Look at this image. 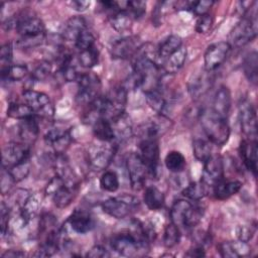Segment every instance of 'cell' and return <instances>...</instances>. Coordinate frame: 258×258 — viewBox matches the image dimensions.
Masks as SVG:
<instances>
[{"label":"cell","mask_w":258,"mask_h":258,"mask_svg":"<svg viewBox=\"0 0 258 258\" xmlns=\"http://www.w3.org/2000/svg\"><path fill=\"white\" fill-rule=\"evenodd\" d=\"M86 28L87 25L85 19L82 16H74L64 23L61 31V38L75 43L80 33Z\"/></svg>","instance_id":"cell-29"},{"label":"cell","mask_w":258,"mask_h":258,"mask_svg":"<svg viewBox=\"0 0 258 258\" xmlns=\"http://www.w3.org/2000/svg\"><path fill=\"white\" fill-rule=\"evenodd\" d=\"M86 256L90 258H106L110 257V253L105 247L101 245H95L87 252Z\"/></svg>","instance_id":"cell-56"},{"label":"cell","mask_w":258,"mask_h":258,"mask_svg":"<svg viewBox=\"0 0 258 258\" xmlns=\"http://www.w3.org/2000/svg\"><path fill=\"white\" fill-rule=\"evenodd\" d=\"M100 187L109 192H114L119 188V178L115 171H105L100 178Z\"/></svg>","instance_id":"cell-44"},{"label":"cell","mask_w":258,"mask_h":258,"mask_svg":"<svg viewBox=\"0 0 258 258\" xmlns=\"http://www.w3.org/2000/svg\"><path fill=\"white\" fill-rule=\"evenodd\" d=\"M250 247L248 246V243L243 241H235L230 242L226 241L219 245V252L222 257L226 258H238L247 256L250 254Z\"/></svg>","instance_id":"cell-28"},{"label":"cell","mask_w":258,"mask_h":258,"mask_svg":"<svg viewBox=\"0 0 258 258\" xmlns=\"http://www.w3.org/2000/svg\"><path fill=\"white\" fill-rule=\"evenodd\" d=\"M191 203L188 202L187 200H177L173 203L170 212H169V217H170V222L176 225L179 229L183 228L184 226V221L187 216V213L191 207Z\"/></svg>","instance_id":"cell-33"},{"label":"cell","mask_w":258,"mask_h":258,"mask_svg":"<svg viewBox=\"0 0 258 258\" xmlns=\"http://www.w3.org/2000/svg\"><path fill=\"white\" fill-rule=\"evenodd\" d=\"M15 183V180L13 178V176L11 175L10 171L2 166V170H1V181H0V185H1V192L2 195H6L10 188L12 187V185Z\"/></svg>","instance_id":"cell-55"},{"label":"cell","mask_w":258,"mask_h":258,"mask_svg":"<svg viewBox=\"0 0 258 258\" xmlns=\"http://www.w3.org/2000/svg\"><path fill=\"white\" fill-rule=\"evenodd\" d=\"M101 207L105 214L120 220L138 211L140 202L134 196L121 195L107 199L102 203Z\"/></svg>","instance_id":"cell-5"},{"label":"cell","mask_w":258,"mask_h":258,"mask_svg":"<svg viewBox=\"0 0 258 258\" xmlns=\"http://www.w3.org/2000/svg\"><path fill=\"white\" fill-rule=\"evenodd\" d=\"M200 121L205 134L211 143L222 146L230 137V127L227 120L216 116L212 111H201Z\"/></svg>","instance_id":"cell-2"},{"label":"cell","mask_w":258,"mask_h":258,"mask_svg":"<svg viewBox=\"0 0 258 258\" xmlns=\"http://www.w3.org/2000/svg\"><path fill=\"white\" fill-rule=\"evenodd\" d=\"M243 70L248 81L256 85L258 80V54L256 51H252L246 55L243 61Z\"/></svg>","instance_id":"cell-36"},{"label":"cell","mask_w":258,"mask_h":258,"mask_svg":"<svg viewBox=\"0 0 258 258\" xmlns=\"http://www.w3.org/2000/svg\"><path fill=\"white\" fill-rule=\"evenodd\" d=\"M181 194L190 201L199 202L207 195V185L202 180L190 182L182 189Z\"/></svg>","instance_id":"cell-39"},{"label":"cell","mask_w":258,"mask_h":258,"mask_svg":"<svg viewBox=\"0 0 258 258\" xmlns=\"http://www.w3.org/2000/svg\"><path fill=\"white\" fill-rule=\"evenodd\" d=\"M30 145L23 142H9L2 150V166L9 169L18 163L29 160Z\"/></svg>","instance_id":"cell-9"},{"label":"cell","mask_w":258,"mask_h":258,"mask_svg":"<svg viewBox=\"0 0 258 258\" xmlns=\"http://www.w3.org/2000/svg\"><path fill=\"white\" fill-rule=\"evenodd\" d=\"M231 103L232 98L229 88L226 86H221L214 96L213 108L211 111L216 116L227 120L231 109Z\"/></svg>","instance_id":"cell-21"},{"label":"cell","mask_w":258,"mask_h":258,"mask_svg":"<svg viewBox=\"0 0 258 258\" xmlns=\"http://www.w3.org/2000/svg\"><path fill=\"white\" fill-rule=\"evenodd\" d=\"M12 56H13V46L10 42L5 43L0 48V64H1V72L8 69L12 63Z\"/></svg>","instance_id":"cell-51"},{"label":"cell","mask_w":258,"mask_h":258,"mask_svg":"<svg viewBox=\"0 0 258 258\" xmlns=\"http://www.w3.org/2000/svg\"><path fill=\"white\" fill-rule=\"evenodd\" d=\"M139 156L147 168L148 176L157 177L159 172V145L156 139H141Z\"/></svg>","instance_id":"cell-7"},{"label":"cell","mask_w":258,"mask_h":258,"mask_svg":"<svg viewBox=\"0 0 258 258\" xmlns=\"http://www.w3.org/2000/svg\"><path fill=\"white\" fill-rule=\"evenodd\" d=\"M44 141L55 154H63L72 142V136L69 130L53 127L45 133Z\"/></svg>","instance_id":"cell-15"},{"label":"cell","mask_w":258,"mask_h":258,"mask_svg":"<svg viewBox=\"0 0 258 258\" xmlns=\"http://www.w3.org/2000/svg\"><path fill=\"white\" fill-rule=\"evenodd\" d=\"M25 253L20 250H7L1 256L6 258H15V257H23Z\"/></svg>","instance_id":"cell-59"},{"label":"cell","mask_w":258,"mask_h":258,"mask_svg":"<svg viewBox=\"0 0 258 258\" xmlns=\"http://www.w3.org/2000/svg\"><path fill=\"white\" fill-rule=\"evenodd\" d=\"M230 50L231 46L227 41H219L209 45L204 55L205 70L208 72L217 70L224 63Z\"/></svg>","instance_id":"cell-13"},{"label":"cell","mask_w":258,"mask_h":258,"mask_svg":"<svg viewBox=\"0 0 258 258\" xmlns=\"http://www.w3.org/2000/svg\"><path fill=\"white\" fill-rule=\"evenodd\" d=\"M256 223L250 222L248 224H243L237 228L238 240L248 243L254 236L256 232Z\"/></svg>","instance_id":"cell-48"},{"label":"cell","mask_w":258,"mask_h":258,"mask_svg":"<svg viewBox=\"0 0 258 258\" xmlns=\"http://www.w3.org/2000/svg\"><path fill=\"white\" fill-rule=\"evenodd\" d=\"M79 85V90L77 94V102L82 105L89 106L94 102L101 94V81L98 76L93 73L81 74L79 80L77 81Z\"/></svg>","instance_id":"cell-6"},{"label":"cell","mask_w":258,"mask_h":258,"mask_svg":"<svg viewBox=\"0 0 258 258\" xmlns=\"http://www.w3.org/2000/svg\"><path fill=\"white\" fill-rule=\"evenodd\" d=\"M20 37L34 36L44 33V24L42 20L35 16H25L17 19L16 28Z\"/></svg>","instance_id":"cell-22"},{"label":"cell","mask_w":258,"mask_h":258,"mask_svg":"<svg viewBox=\"0 0 258 258\" xmlns=\"http://www.w3.org/2000/svg\"><path fill=\"white\" fill-rule=\"evenodd\" d=\"M8 170L10 171L11 175L13 176L15 182H18V181L24 179L28 175L29 170H30V162H29V160H25L21 163L16 164L15 166L9 168Z\"/></svg>","instance_id":"cell-49"},{"label":"cell","mask_w":258,"mask_h":258,"mask_svg":"<svg viewBox=\"0 0 258 258\" xmlns=\"http://www.w3.org/2000/svg\"><path fill=\"white\" fill-rule=\"evenodd\" d=\"M182 46V40L178 35H169L164 40H162L157 48L156 53V63L161 67V63L172 53L178 50Z\"/></svg>","instance_id":"cell-25"},{"label":"cell","mask_w":258,"mask_h":258,"mask_svg":"<svg viewBox=\"0 0 258 258\" xmlns=\"http://www.w3.org/2000/svg\"><path fill=\"white\" fill-rule=\"evenodd\" d=\"M109 21L111 26L117 32L124 33L131 29L133 18L126 10H122V11L111 13L109 15Z\"/></svg>","instance_id":"cell-34"},{"label":"cell","mask_w":258,"mask_h":258,"mask_svg":"<svg viewBox=\"0 0 258 258\" xmlns=\"http://www.w3.org/2000/svg\"><path fill=\"white\" fill-rule=\"evenodd\" d=\"M170 128V120L164 116L158 114L150 121L144 123L141 126V139H156L162 136Z\"/></svg>","instance_id":"cell-16"},{"label":"cell","mask_w":258,"mask_h":258,"mask_svg":"<svg viewBox=\"0 0 258 258\" xmlns=\"http://www.w3.org/2000/svg\"><path fill=\"white\" fill-rule=\"evenodd\" d=\"M242 17V19L232 28L228 35V43L231 48L241 47L252 41L257 36V16L256 10H251Z\"/></svg>","instance_id":"cell-1"},{"label":"cell","mask_w":258,"mask_h":258,"mask_svg":"<svg viewBox=\"0 0 258 258\" xmlns=\"http://www.w3.org/2000/svg\"><path fill=\"white\" fill-rule=\"evenodd\" d=\"M180 229L173 223H169L165 226L163 232V244L166 248H172L180 241Z\"/></svg>","instance_id":"cell-43"},{"label":"cell","mask_w":258,"mask_h":258,"mask_svg":"<svg viewBox=\"0 0 258 258\" xmlns=\"http://www.w3.org/2000/svg\"><path fill=\"white\" fill-rule=\"evenodd\" d=\"M79 182H70L62 179L60 176H53L45 186V195L49 197L54 206L62 209L67 208L78 192Z\"/></svg>","instance_id":"cell-3"},{"label":"cell","mask_w":258,"mask_h":258,"mask_svg":"<svg viewBox=\"0 0 258 258\" xmlns=\"http://www.w3.org/2000/svg\"><path fill=\"white\" fill-rule=\"evenodd\" d=\"M186 257H191V258H201L206 256V252L204 249L203 245H196L195 247L190 248L187 250V252L184 254Z\"/></svg>","instance_id":"cell-58"},{"label":"cell","mask_w":258,"mask_h":258,"mask_svg":"<svg viewBox=\"0 0 258 258\" xmlns=\"http://www.w3.org/2000/svg\"><path fill=\"white\" fill-rule=\"evenodd\" d=\"M111 247L122 256L134 257L145 255L149 244L139 240L131 231H127L114 235L111 239Z\"/></svg>","instance_id":"cell-4"},{"label":"cell","mask_w":258,"mask_h":258,"mask_svg":"<svg viewBox=\"0 0 258 258\" xmlns=\"http://www.w3.org/2000/svg\"><path fill=\"white\" fill-rule=\"evenodd\" d=\"M51 73V63L48 60H41L37 63L31 73L30 80L32 82H40L45 80Z\"/></svg>","instance_id":"cell-45"},{"label":"cell","mask_w":258,"mask_h":258,"mask_svg":"<svg viewBox=\"0 0 258 258\" xmlns=\"http://www.w3.org/2000/svg\"><path fill=\"white\" fill-rule=\"evenodd\" d=\"M112 123V127L114 130L115 140L119 142H123L131 138L133 134V127L130 117L125 113L118 114L117 116L110 119Z\"/></svg>","instance_id":"cell-23"},{"label":"cell","mask_w":258,"mask_h":258,"mask_svg":"<svg viewBox=\"0 0 258 258\" xmlns=\"http://www.w3.org/2000/svg\"><path fill=\"white\" fill-rule=\"evenodd\" d=\"M67 223L72 231L78 234H86L94 228V220L91 214L85 210L77 209L69 217Z\"/></svg>","instance_id":"cell-20"},{"label":"cell","mask_w":258,"mask_h":258,"mask_svg":"<svg viewBox=\"0 0 258 258\" xmlns=\"http://www.w3.org/2000/svg\"><path fill=\"white\" fill-rule=\"evenodd\" d=\"M239 152L241 159L245 165V167L252 172L254 176H256L257 173V153H258V146H257V140H251L248 138H245L242 140Z\"/></svg>","instance_id":"cell-19"},{"label":"cell","mask_w":258,"mask_h":258,"mask_svg":"<svg viewBox=\"0 0 258 258\" xmlns=\"http://www.w3.org/2000/svg\"><path fill=\"white\" fill-rule=\"evenodd\" d=\"M74 44L79 51L90 48L95 45V36L88 28H86L80 33Z\"/></svg>","instance_id":"cell-46"},{"label":"cell","mask_w":258,"mask_h":258,"mask_svg":"<svg viewBox=\"0 0 258 258\" xmlns=\"http://www.w3.org/2000/svg\"><path fill=\"white\" fill-rule=\"evenodd\" d=\"M126 11L132 16L133 19H138L146 11V3L143 1H127Z\"/></svg>","instance_id":"cell-52"},{"label":"cell","mask_w":258,"mask_h":258,"mask_svg":"<svg viewBox=\"0 0 258 258\" xmlns=\"http://www.w3.org/2000/svg\"><path fill=\"white\" fill-rule=\"evenodd\" d=\"M98 59H99V51L96 45L79 51L78 61L84 68L90 69L95 67L98 63Z\"/></svg>","instance_id":"cell-42"},{"label":"cell","mask_w":258,"mask_h":258,"mask_svg":"<svg viewBox=\"0 0 258 258\" xmlns=\"http://www.w3.org/2000/svg\"><path fill=\"white\" fill-rule=\"evenodd\" d=\"M22 99L34 111L36 116L49 117L52 115L53 109L46 94L33 89H25L22 92Z\"/></svg>","instance_id":"cell-10"},{"label":"cell","mask_w":258,"mask_h":258,"mask_svg":"<svg viewBox=\"0 0 258 258\" xmlns=\"http://www.w3.org/2000/svg\"><path fill=\"white\" fill-rule=\"evenodd\" d=\"M186 48L181 46L178 50H176L174 53L169 55L162 63L161 69L162 71L167 75H172L178 72L182 66L184 64V61L186 59Z\"/></svg>","instance_id":"cell-32"},{"label":"cell","mask_w":258,"mask_h":258,"mask_svg":"<svg viewBox=\"0 0 258 258\" xmlns=\"http://www.w3.org/2000/svg\"><path fill=\"white\" fill-rule=\"evenodd\" d=\"M192 152L195 157L204 163L212 156L211 143L204 139H195L192 141Z\"/></svg>","instance_id":"cell-41"},{"label":"cell","mask_w":258,"mask_h":258,"mask_svg":"<svg viewBox=\"0 0 258 258\" xmlns=\"http://www.w3.org/2000/svg\"><path fill=\"white\" fill-rule=\"evenodd\" d=\"M146 101L150 108H152L156 113L166 116L171 106V98H167L165 92L162 89V85L159 89L145 93Z\"/></svg>","instance_id":"cell-24"},{"label":"cell","mask_w":258,"mask_h":258,"mask_svg":"<svg viewBox=\"0 0 258 258\" xmlns=\"http://www.w3.org/2000/svg\"><path fill=\"white\" fill-rule=\"evenodd\" d=\"M224 179V164L219 156L212 155L206 162H204V170L202 181L207 185L214 187L217 183Z\"/></svg>","instance_id":"cell-14"},{"label":"cell","mask_w":258,"mask_h":258,"mask_svg":"<svg viewBox=\"0 0 258 258\" xmlns=\"http://www.w3.org/2000/svg\"><path fill=\"white\" fill-rule=\"evenodd\" d=\"M68 5L71 7V9L78 11V12H84L88 10V8L91 6V1H84V0H73L68 2Z\"/></svg>","instance_id":"cell-57"},{"label":"cell","mask_w":258,"mask_h":258,"mask_svg":"<svg viewBox=\"0 0 258 258\" xmlns=\"http://www.w3.org/2000/svg\"><path fill=\"white\" fill-rule=\"evenodd\" d=\"M214 2L209 0H202V1H189L188 10L194 12L196 15L201 16L207 14L209 9L213 6Z\"/></svg>","instance_id":"cell-53"},{"label":"cell","mask_w":258,"mask_h":258,"mask_svg":"<svg viewBox=\"0 0 258 258\" xmlns=\"http://www.w3.org/2000/svg\"><path fill=\"white\" fill-rule=\"evenodd\" d=\"M126 169L128 173V178L131 184L132 189L140 190L144 187L146 177L148 176L147 168L140 158L138 153L131 152L127 155L126 160Z\"/></svg>","instance_id":"cell-8"},{"label":"cell","mask_w":258,"mask_h":258,"mask_svg":"<svg viewBox=\"0 0 258 258\" xmlns=\"http://www.w3.org/2000/svg\"><path fill=\"white\" fill-rule=\"evenodd\" d=\"M94 136L102 142H113L115 140L114 130L110 119L105 117L98 118L93 124Z\"/></svg>","instance_id":"cell-31"},{"label":"cell","mask_w":258,"mask_h":258,"mask_svg":"<svg viewBox=\"0 0 258 258\" xmlns=\"http://www.w3.org/2000/svg\"><path fill=\"white\" fill-rule=\"evenodd\" d=\"M28 74V68L25 64H11L8 69L1 72L2 81L16 82L25 78Z\"/></svg>","instance_id":"cell-40"},{"label":"cell","mask_w":258,"mask_h":258,"mask_svg":"<svg viewBox=\"0 0 258 258\" xmlns=\"http://www.w3.org/2000/svg\"><path fill=\"white\" fill-rule=\"evenodd\" d=\"M243 183L240 180H222L213 187L214 197L219 201H225L232 196L236 195L241 188Z\"/></svg>","instance_id":"cell-30"},{"label":"cell","mask_w":258,"mask_h":258,"mask_svg":"<svg viewBox=\"0 0 258 258\" xmlns=\"http://www.w3.org/2000/svg\"><path fill=\"white\" fill-rule=\"evenodd\" d=\"M38 133L39 126L36 120V116L20 120L18 124V135L20 137L21 142L31 146L36 140Z\"/></svg>","instance_id":"cell-26"},{"label":"cell","mask_w":258,"mask_h":258,"mask_svg":"<svg viewBox=\"0 0 258 258\" xmlns=\"http://www.w3.org/2000/svg\"><path fill=\"white\" fill-rule=\"evenodd\" d=\"M116 147L113 145L94 147L89 151V162L95 170L106 169L114 158Z\"/></svg>","instance_id":"cell-17"},{"label":"cell","mask_w":258,"mask_h":258,"mask_svg":"<svg viewBox=\"0 0 258 258\" xmlns=\"http://www.w3.org/2000/svg\"><path fill=\"white\" fill-rule=\"evenodd\" d=\"M164 163L166 168L173 173H179L181 172L185 165H186V161L184 156L182 155V153H180L179 151L176 150H172L169 151L165 158H164Z\"/></svg>","instance_id":"cell-37"},{"label":"cell","mask_w":258,"mask_h":258,"mask_svg":"<svg viewBox=\"0 0 258 258\" xmlns=\"http://www.w3.org/2000/svg\"><path fill=\"white\" fill-rule=\"evenodd\" d=\"M143 201L146 207L151 211H158L164 206V195L156 186H147L144 190Z\"/></svg>","instance_id":"cell-35"},{"label":"cell","mask_w":258,"mask_h":258,"mask_svg":"<svg viewBox=\"0 0 258 258\" xmlns=\"http://www.w3.org/2000/svg\"><path fill=\"white\" fill-rule=\"evenodd\" d=\"M7 116L20 121L36 115L34 111L25 103H10L7 109Z\"/></svg>","instance_id":"cell-38"},{"label":"cell","mask_w":258,"mask_h":258,"mask_svg":"<svg viewBox=\"0 0 258 258\" xmlns=\"http://www.w3.org/2000/svg\"><path fill=\"white\" fill-rule=\"evenodd\" d=\"M213 82L212 72L204 70L203 72L194 74L187 83V90L189 95L194 99H199L209 91L213 85Z\"/></svg>","instance_id":"cell-18"},{"label":"cell","mask_w":258,"mask_h":258,"mask_svg":"<svg viewBox=\"0 0 258 258\" xmlns=\"http://www.w3.org/2000/svg\"><path fill=\"white\" fill-rule=\"evenodd\" d=\"M213 22H214L213 16L211 14H209V13L199 16V18H198V20L196 22V30H197V32L201 33V34L208 33L211 30V28H212Z\"/></svg>","instance_id":"cell-54"},{"label":"cell","mask_w":258,"mask_h":258,"mask_svg":"<svg viewBox=\"0 0 258 258\" xmlns=\"http://www.w3.org/2000/svg\"><path fill=\"white\" fill-rule=\"evenodd\" d=\"M142 46L140 39L137 36H125L113 41L109 51L113 58L128 59L135 56L139 48Z\"/></svg>","instance_id":"cell-12"},{"label":"cell","mask_w":258,"mask_h":258,"mask_svg":"<svg viewBox=\"0 0 258 258\" xmlns=\"http://www.w3.org/2000/svg\"><path fill=\"white\" fill-rule=\"evenodd\" d=\"M41 207V198L37 194L29 195L22 207L19 209L18 216L24 226H27L38 214Z\"/></svg>","instance_id":"cell-27"},{"label":"cell","mask_w":258,"mask_h":258,"mask_svg":"<svg viewBox=\"0 0 258 258\" xmlns=\"http://www.w3.org/2000/svg\"><path fill=\"white\" fill-rule=\"evenodd\" d=\"M44 41H45V33L34 35V36L20 37L17 40L16 45L21 49H29V48H34L36 46L41 45Z\"/></svg>","instance_id":"cell-47"},{"label":"cell","mask_w":258,"mask_h":258,"mask_svg":"<svg viewBox=\"0 0 258 258\" xmlns=\"http://www.w3.org/2000/svg\"><path fill=\"white\" fill-rule=\"evenodd\" d=\"M240 125L246 138L257 140V116L253 104L248 100H243L239 105Z\"/></svg>","instance_id":"cell-11"},{"label":"cell","mask_w":258,"mask_h":258,"mask_svg":"<svg viewBox=\"0 0 258 258\" xmlns=\"http://www.w3.org/2000/svg\"><path fill=\"white\" fill-rule=\"evenodd\" d=\"M10 222H11V209L5 202H2L0 207V223H1L2 236H5L9 231Z\"/></svg>","instance_id":"cell-50"}]
</instances>
